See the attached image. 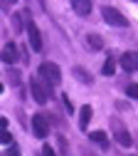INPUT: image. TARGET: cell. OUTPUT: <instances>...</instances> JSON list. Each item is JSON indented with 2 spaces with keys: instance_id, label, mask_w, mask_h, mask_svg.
<instances>
[{
  "instance_id": "cell-1",
  "label": "cell",
  "mask_w": 138,
  "mask_h": 156,
  "mask_svg": "<svg viewBox=\"0 0 138 156\" xmlns=\"http://www.w3.org/2000/svg\"><path fill=\"white\" fill-rule=\"evenodd\" d=\"M37 77L47 87H57L59 82H62V69H59V65H54V62H42V65H39V74Z\"/></svg>"
},
{
  "instance_id": "cell-2",
  "label": "cell",
  "mask_w": 138,
  "mask_h": 156,
  "mask_svg": "<svg viewBox=\"0 0 138 156\" xmlns=\"http://www.w3.org/2000/svg\"><path fill=\"white\" fill-rule=\"evenodd\" d=\"M30 92H32V99H35L37 104H47L49 97H52L49 87H47L45 82H39V77H32V80H30Z\"/></svg>"
},
{
  "instance_id": "cell-3",
  "label": "cell",
  "mask_w": 138,
  "mask_h": 156,
  "mask_svg": "<svg viewBox=\"0 0 138 156\" xmlns=\"http://www.w3.org/2000/svg\"><path fill=\"white\" fill-rule=\"evenodd\" d=\"M111 131H113V139L121 144L123 149H128L131 144H133V139H131V134H128V129H126V124L121 122V119H111Z\"/></svg>"
},
{
  "instance_id": "cell-4",
  "label": "cell",
  "mask_w": 138,
  "mask_h": 156,
  "mask_svg": "<svg viewBox=\"0 0 138 156\" xmlns=\"http://www.w3.org/2000/svg\"><path fill=\"white\" fill-rule=\"evenodd\" d=\"M101 15H104V20H106L109 25H113V27H128L126 15H123V12H118V10L111 8V5H104V8H101Z\"/></svg>"
},
{
  "instance_id": "cell-5",
  "label": "cell",
  "mask_w": 138,
  "mask_h": 156,
  "mask_svg": "<svg viewBox=\"0 0 138 156\" xmlns=\"http://www.w3.org/2000/svg\"><path fill=\"white\" fill-rule=\"evenodd\" d=\"M32 134L37 136V139H47L49 134V119L45 114H35L32 116Z\"/></svg>"
},
{
  "instance_id": "cell-6",
  "label": "cell",
  "mask_w": 138,
  "mask_h": 156,
  "mask_svg": "<svg viewBox=\"0 0 138 156\" xmlns=\"http://www.w3.org/2000/svg\"><path fill=\"white\" fill-rule=\"evenodd\" d=\"M27 37H30V47L35 52H42V35H39V27L32 20H27Z\"/></svg>"
},
{
  "instance_id": "cell-7",
  "label": "cell",
  "mask_w": 138,
  "mask_h": 156,
  "mask_svg": "<svg viewBox=\"0 0 138 156\" xmlns=\"http://www.w3.org/2000/svg\"><path fill=\"white\" fill-rule=\"evenodd\" d=\"M0 60L8 62V65H15V62L20 60V50H17V45H15V42H5L3 50H0Z\"/></svg>"
},
{
  "instance_id": "cell-8",
  "label": "cell",
  "mask_w": 138,
  "mask_h": 156,
  "mask_svg": "<svg viewBox=\"0 0 138 156\" xmlns=\"http://www.w3.org/2000/svg\"><path fill=\"white\" fill-rule=\"evenodd\" d=\"M118 65L126 72H138V52H123L118 57Z\"/></svg>"
},
{
  "instance_id": "cell-9",
  "label": "cell",
  "mask_w": 138,
  "mask_h": 156,
  "mask_svg": "<svg viewBox=\"0 0 138 156\" xmlns=\"http://www.w3.org/2000/svg\"><path fill=\"white\" fill-rule=\"evenodd\" d=\"M72 8H74V12L76 15H82V17H86L89 12H91V0H72Z\"/></svg>"
},
{
  "instance_id": "cell-10",
  "label": "cell",
  "mask_w": 138,
  "mask_h": 156,
  "mask_svg": "<svg viewBox=\"0 0 138 156\" xmlns=\"http://www.w3.org/2000/svg\"><path fill=\"white\" fill-rule=\"evenodd\" d=\"M89 122H91V107L84 104L82 109H79V129H86Z\"/></svg>"
},
{
  "instance_id": "cell-11",
  "label": "cell",
  "mask_w": 138,
  "mask_h": 156,
  "mask_svg": "<svg viewBox=\"0 0 138 156\" xmlns=\"http://www.w3.org/2000/svg\"><path fill=\"white\" fill-rule=\"evenodd\" d=\"M72 74H74V77H76V80L82 82V84H91V82H94V77H91V74H89L84 67H74V69H72Z\"/></svg>"
},
{
  "instance_id": "cell-12",
  "label": "cell",
  "mask_w": 138,
  "mask_h": 156,
  "mask_svg": "<svg viewBox=\"0 0 138 156\" xmlns=\"http://www.w3.org/2000/svg\"><path fill=\"white\" fill-rule=\"evenodd\" d=\"M89 139H91L94 144H99L101 149H109V136H106L104 131H91V134H89Z\"/></svg>"
},
{
  "instance_id": "cell-13",
  "label": "cell",
  "mask_w": 138,
  "mask_h": 156,
  "mask_svg": "<svg viewBox=\"0 0 138 156\" xmlns=\"http://www.w3.org/2000/svg\"><path fill=\"white\" fill-rule=\"evenodd\" d=\"M86 45L91 47V50H101L104 47V40H101V35H86Z\"/></svg>"
},
{
  "instance_id": "cell-14",
  "label": "cell",
  "mask_w": 138,
  "mask_h": 156,
  "mask_svg": "<svg viewBox=\"0 0 138 156\" xmlns=\"http://www.w3.org/2000/svg\"><path fill=\"white\" fill-rule=\"evenodd\" d=\"M101 74H104V77H111V74H116V60H113V57H109V60L104 62V67H101Z\"/></svg>"
},
{
  "instance_id": "cell-15",
  "label": "cell",
  "mask_w": 138,
  "mask_h": 156,
  "mask_svg": "<svg viewBox=\"0 0 138 156\" xmlns=\"http://www.w3.org/2000/svg\"><path fill=\"white\" fill-rule=\"evenodd\" d=\"M8 80H10V84H15V87H20V82H22V80H20V72H17L15 67L8 69Z\"/></svg>"
},
{
  "instance_id": "cell-16",
  "label": "cell",
  "mask_w": 138,
  "mask_h": 156,
  "mask_svg": "<svg viewBox=\"0 0 138 156\" xmlns=\"http://www.w3.org/2000/svg\"><path fill=\"white\" fill-rule=\"evenodd\" d=\"M0 144H12V134L8 129H0Z\"/></svg>"
},
{
  "instance_id": "cell-17",
  "label": "cell",
  "mask_w": 138,
  "mask_h": 156,
  "mask_svg": "<svg viewBox=\"0 0 138 156\" xmlns=\"http://www.w3.org/2000/svg\"><path fill=\"white\" fill-rule=\"evenodd\" d=\"M126 94L131 97V99H138V84H128L126 87Z\"/></svg>"
},
{
  "instance_id": "cell-18",
  "label": "cell",
  "mask_w": 138,
  "mask_h": 156,
  "mask_svg": "<svg viewBox=\"0 0 138 156\" xmlns=\"http://www.w3.org/2000/svg\"><path fill=\"white\" fill-rule=\"evenodd\" d=\"M39 156H57V154H54V149H52L49 144H45V146H42V151H39Z\"/></svg>"
},
{
  "instance_id": "cell-19",
  "label": "cell",
  "mask_w": 138,
  "mask_h": 156,
  "mask_svg": "<svg viewBox=\"0 0 138 156\" xmlns=\"http://www.w3.org/2000/svg\"><path fill=\"white\" fill-rule=\"evenodd\" d=\"M12 25H15V30H22V25H25V23H22V17H20L17 12L12 15Z\"/></svg>"
},
{
  "instance_id": "cell-20",
  "label": "cell",
  "mask_w": 138,
  "mask_h": 156,
  "mask_svg": "<svg viewBox=\"0 0 138 156\" xmlns=\"http://www.w3.org/2000/svg\"><path fill=\"white\" fill-rule=\"evenodd\" d=\"M62 102H64L67 112H74V107H72V102H69V97H67V94H62Z\"/></svg>"
},
{
  "instance_id": "cell-21",
  "label": "cell",
  "mask_w": 138,
  "mask_h": 156,
  "mask_svg": "<svg viewBox=\"0 0 138 156\" xmlns=\"http://www.w3.org/2000/svg\"><path fill=\"white\" fill-rule=\"evenodd\" d=\"M10 156H20V151H17V146H15V144H10Z\"/></svg>"
},
{
  "instance_id": "cell-22",
  "label": "cell",
  "mask_w": 138,
  "mask_h": 156,
  "mask_svg": "<svg viewBox=\"0 0 138 156\" xmlns=\"http://www.w3.org/2000/svg\"><path fill=\"white\" fill-rule=\"evenodd\" d=\"M84 156H94V154H91V151H86V149H84Z\"/></svg>"
},
{
  "instance_id": "cell-23",
  "label": "cell",
  "mask_w": 138,
  "mask_h": 156,
  "mask_svg": "<svg viewBox=\"0 0 138 156\" xmlns=\"http://www.w3.org/2000/svg\"><path fill=\"white\" fill-rule=\"evenodd\" d=\"M5 3H8V5H10V3H17V0H5Z\"/></svg>"
},
{
  "instance_id": "cell-24",
  "label": "cell",
  "mask_w": 138,
  "mask_h": 156,
  "mask_svg": "<svg viewBox=\"0 0 138 156\" xmlns=\"http://www.w3.org/2000/svg\"><path fill=\"white\" fill-rule=\"evenodd\" d=\"M0 92H3V84H0Z\"/></svg>"
},
{
  "instance_id": "cell-25",
  "label": "cell",
  "mask_w": 138,
  "mask_h": 156,
  "mask_svg": "<svg viewBox=\"0 0 138 156\" xmlns=\"http://www.w3.org/2000/svg\"><path fill=\"white\" fill-rule=\"evenodd\" d=\"M136 3H138V0H136Z\"/></svg>"
}]
</instances>
